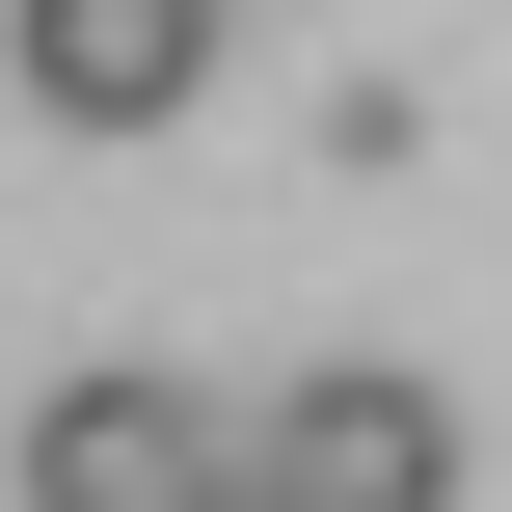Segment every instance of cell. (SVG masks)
<instances>
[{"instance_id": "obj_2", "label": "cell", "mask_w": 512, "mask_h": 512, "mask_svg": "<svg viewBox=\"0 0 512 512\" xmlns=\"http://www.w3.org/2000/svg\"><path fill=\"white\" fill-rule=\"evenodd\" d=\"M243 486V405H189V378H54L27 405V512H216Z\"/></svg>"}, {"instance_id": "obj_3", "label": "cell", "mask_w": 512, "mask_h": 512, "mask_svg": "<svg viewBox=\"0 0 512 512\" xmlns=\"http://www.w3.org/2000/svg\"><path fill=\"white\" fill-rule=\"evenodd\" d=\"M0 54H27V108H54V135H162V108L216 81V0H27Z\"/></svg>"}, {"instance_id": "obj_1", "label": "cell", "mask_w": 512, "mask_h": 512, "mask_svg": "<svg viewBox=\"0 0 512 512\" xmlns=\"http://www.w3.org/2000/svg\"><path fill=\"white\" fill-rule=\"evenodd\" d=\"M243 459H270L297 512H459V405H432L405 351H324V378L243 405Z\"/></svg>"}]
</instances>
